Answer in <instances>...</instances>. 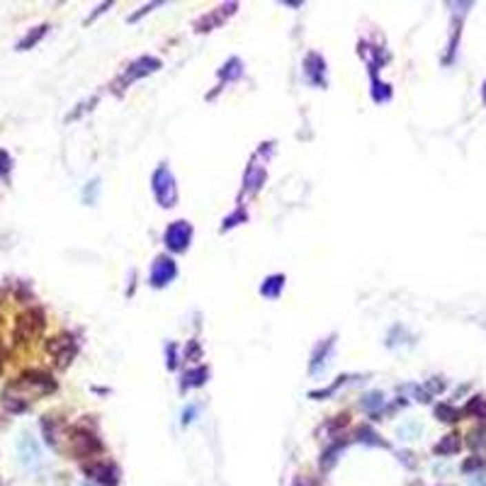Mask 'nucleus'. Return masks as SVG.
<instances>
[{
    "instance_id": "nucleus-10",
    "label": "nucleus",
    "mask_w": 486,
    "mask_h": 486,
    "mask_svg": "<svg viewBox=\"0 0 486 486\" xmlns=\"http://www.w3.org/2000/svg\"><path fill=\"white\" fill-rule=\"evenodd\" d=\"M0 372H3V353H0Z\"/></svg>"
},
{
    "instance_id": "nucleus-8",
    "label": "nucleus",
    "mask_w": 486,
    "mask_h": 486,
    "mask_svg": "<svg viewBox=\"0 0 486 486\" xmlns=\"http://www.w3.org/2000/svg\"><path fill=\"white\" fill-rule=\"evenodd\" d=\"M44 30H46V27H39V30H37V32H34V34H30V37H27V39H25V41H22V44H20V49H27V46H30V44H34V41H37V39H39V37H41V34H44Z\"/></svg>"
},
{
    "instance_id": "nucleus-6",
    "label": "nucleus",
    "mask_w": 486,
    "mask_h": 486,
    "mask_svg": "<svg viewBox=\"0 0 486 486\" xmlns=\"http://www.w3.org/2000/svg\"><path fill=\"white\" fill-rule=\"evenodd\" d=\"M85 472L90 476H95V479H100L103 484H108V486H114V469L110 465H88L85 467Z\"/></svg>"
},
{
    "instance_id": "nucleus-9",
    "label": "nucleus",
    "mask_w": 486,
    "mask_h": 486,
    "mask_svg": "<svg viewBox=\"0 0 486 486\" xmlns=\"http://www.w3.org/2000/svg\"><path fill=\"white\" fill-rule=\"evenodd\" d=\"M8 168H10V159H8V154L0 151V175H6Z\"/></svg>"
},
{
    "instance_id": "nucleus-3",
    "label": "nucleus",
    "mask_w": 486,
    "mask_h": 486,
    "mask_svg": "<svg viewBox=\"0 0 486 486\" xmlns=\"http://www.w3.org/2000/svg\"><path fill=\"white\" fill-rule=\"evenodd\" d=\"M49 353L54 355V360H57L59 365H68V360L73 358V343H71V338H54V341H49Z\"/></svg>"
},
{
    "instance_id": "nucleus-2",
    "label": "nucleus",
    "mask_w": 486,
    "mask_h": 486,
    "mask_svg": "<svg viewBox=\"0 0 486 486\" xmlns=\"http://www.w3.org/2000/svg\"><path fill=\"white\" fill-rule=\"evenodd\" d=\"M188 241H190V226L185 224V221H175V224L165 231V243H168L173 251H183Z\"/></svg>"
},
{
    "instance_id": "nucleus-4",
    "label": "nucleus",
    "mask_w": 486,
    "mask_h": 486,
    "mask_svg": "<svg viewBox=\"0 0 486 486\" xmlns=\"http://www.w3.org/2000/svg\"><path fill=\"white\" fill-rule=\"evenodd\" d=\"M97 441L92 438L90 433H83V430H76L73 433V438H71V450L76 452L78 457H88L90 452H95L97 450Z\"/></svg>"
},
{
    "instance_id": "nucleus-5",
    "label": "nucleus",
    "mask_w": 486,
    "mask_h": 486,
    "mask_svg": "<svg viewBox=\"0 0 486 486\" xmlns=\"http://www.w3.org/2000/svg\"><path fill=\"white\" fill-rule=\"evenodd\" d=\"M175 275V267H173V261H168V258H159L154 265V285H165V282L170 280V277Z\"/></svg>"
},
{
    "instance_id": "nucleus-1",
    "label": "nucleus",
    "mask_w": 486,
    "mask_h": 486,
    "mask_svg": "<svg viewBox=\"0 0 486 486\" xmlns=\"http://www.w3.org/2000/svg\"><path fill=\"white\" fill-rule=\"evenodd\" d=\"M41 328H44V316H41L39 312H27V314H22L20 321H17L15 338L20 343H25V341H32L34 336H39Z\"/></svg>"
},
{
    "instance_id": "nucleus-7",
    "label": "nucleus",
    "mask_w": 486,
    "mask_h": 486,
    "mask_svg": "<svg viewBox=\"0 0 486 486\" xmlns=\"http://www.w3.org/2000/svg\"><path fill=\"white\" fill-rule=\"evenodd\" d=\"M20 455H22V462H37V457H39V450H37V445L32 443V438L30 435H22V441H20Z\"/></svg>"
}]
</instances>
